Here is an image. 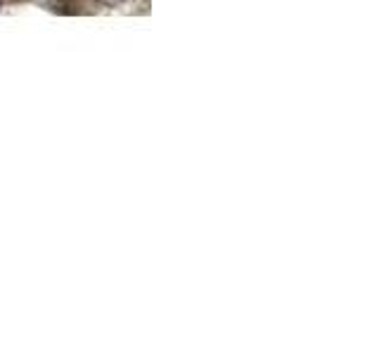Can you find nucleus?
<instances>
[{
  "instance_id": "nucleus-1",
  "label": "nucleus",
  "mask_w": 379,
  "mask_h": 355,
  "mask_svg": "<svg viewBox=\"0 0 379 355\" xmlns=\"http://www.w3.org/2000/svg\"><path fill=\"white\" fill-rule=\"evenodd\" d=\"M109 3H121V0H109Z\"/></svg>"
}]
</instances>
